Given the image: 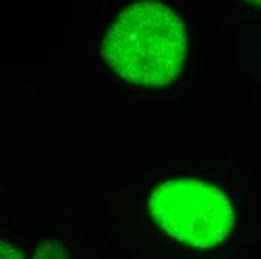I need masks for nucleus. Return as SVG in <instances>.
Here are the masks:
<instances>
[{"label":"nucleus","instance_id":"obj_1","mask_svg":"<svg viewBox=\"0 0 261 259\" xmlns=\"http://www.w3.org/2000/svg\"><path fill=\"white\" fill-rule=\"evenodd\" d=\"M186 45L185 26L174 11L140 2L123 9L107 30L101 55L123 81L164 87L180 74Z\"/></svg>","mask_w":261,"mask_h":259},{"label":"nucleus","instance_id":"obj_5","mask_svg":"<svg viewBox=\"0 0 261 259\" xmlns=\"http://www.w3.org/2000/svg\"><path fill=\"white\" fill-rule=\"evenodd\" d=\"M252 5H260L261 6V2H252Z\"/></svg>","mask_w":261,"mask_h":259},{"label":"nucleus","instance_id":"obj_2","mask_svg":"<svg viewBox=\"0 0 261 259\" xmlns=\"http://www.w3.org/2000/svg\"><path fill=\"white\" fill-rule=\"evenodd\" d=\"M149 210L168 235L197 249L218 246L234 225L228 198L209 183L192 179L161 183L150 193Z\"/></svg>","mask_w":261,"mask_h":259},{"label":"nucleus","instance_id":"obj_3","mask_svg":"<svg viewBox=\"0 0 261 259\" xmlns=\"http://www.w3.org/2000/svg\"><path fill=\"white\" fill-rule=\"evenodd\" d=\"M33 259H69L66 247L59 241H47L38 247Z\"/></svg>","mask_w":261,"mask_h":259},{"label":"nucleus","instance_id":"obj_4","mask_svg":"<svg viewBox=\"0 0 261 259\" xmlns=\"http://www.w3.org/2000/svg\"><path fill=\"white\" fill-rule=\"evenodd\" d=\"M0 259H24L23 253L18 247L6 243L5 240H2V246H0Z\"/></svg>","mask_w":261,"mask_h":259}]
</instances>
